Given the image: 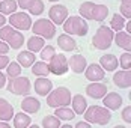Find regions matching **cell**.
Instances as JSON below:
<instances>
[{
    "mask_svg": "<svg viewBox=\"0 0 131 128\" xmlns=\"http://www.w3.org/2000/svg\"><path fill=\"white\" fill-rule=\"evenodd\" d=\"M80 17L84 20H93V21H100L103 23L107 15H108V8L103 3H93V2H84L81 3L79 8Z\"/></svg>",
    "mask_w": 131,
    "mask_h": 128,
    "instance_id": "obj_1",
    "label": "cell"
},
{
    "mask_svg": "<svg viewBox=\"0 0 131 128\" xmlns=\"http://www.w3.org/2000/svg\"><path fill=\"white\" fill-rule=\"evenodd\" d=\"M63 30L69 36H84L89 32V24L80 15H71L63 21Z\"/></svg>",
    "mask_w": 131,
    "mask_h": 128,
    "instance_id": "obj_2",
    "label": "cell"
},
{
    "mask_svg": "<svg viewBox=\"0 0 131 128\" xmlns=\"http://www.w3.org/2000/svg\"><path fill=\"white\" fill-rule=\"evenodd\" d=\"M112 119V113L103 105H91L84 112V121L96 125H107Z\"/></svg>",
    "mask_w": 131,
    "mask_h": 128,
    "instance_id": "obj_3",
    "label": "cell"
},
{
    "mask_svg": "<svg viewBox=\"0 0 131 128\" xmlns=\"http://www.w3.org/2000/svg\"><path fill=\"white\" fill-rule=\"evenodd\" d=\"M0 41L6 42V44L9 45V48L18 50V48H21L23 44H24V36H23V33H21L20 30L14 29L12 26L5 24L3 27H0Z\"/></svg>",
    "mask_w": 131,
    "mask_h": 128,
    "instance_id": "obj_4",
    "label": "cell"
},
{
    "mask_svg": "<svg viewBox=\"0 0 131 128\" xmlns=\"http://www.w3.org/2000/svg\"><path fill=\"white\" fill-rule=\"evenodd\" d=\"M47 98V105H50L53 109H57V107H66L71 104V90L68 88H56V89H51V92L45 97Z\"/></svg>",
    "mask_w": 131,
    "mask_h": 128,
    "instance_id": "obj_5",
    "label": "cell"
},
{
    "mask_svg": "<svg viewBox=\"0 0 131 128\" xmlns=\"http://www.w3.org/2000/svg\"><path fill=\"white\" fill-rule=\"evenodd\" d=\"M113 36H115L113 30L110 27H107L105 24H101L96 29L95 35L92 36L93 48H96V50H107V48H110V45L113 44Z\"/></svg>",
    "mask_w": 131,
    "mask_h": 128,
    "instance_id": "obj_6",
    "label": "cell"
},
{
    "mask_svg": "<svg viewBox=\"0 0 131 128\" xmlns=\"http://www.w3.org/2000/svg\"><path fill=\"white\" fill-rule=\"evenodd\" d=\"M32 32L33 35H38L44 39H53L56 36V24H53L47 18H39L35 23H32Z\"/></svg>",
    "mask_w": 131,
    "mask_h": 128,
    "instance_id": "obj_7",
    "label": "cell"
},
{
    "mask_svg": "<svg viewBox=\"0 0 131 128\" xmlns=\"http://www.w3.org/2000/svg\"><path fill=\"white\" fill-rule=\"evenodd\" d=\"M6 89L8 92H11L14 95H29L32 90V83L27 77H15V78H9V81L6 83Z\"/></svg>",
    "mask_w": 131,
    "mask_h": 128,
    "instance_id": "obj_8",
    "label": "cell"
},
{
    "mask_svg": "<svg viewBox=\"0 0 131 128\" xmlns=\"http://www.w3.org/2000/svg\"><path fill=\"white\" fill-rule=\"evenodd\" d=\"M48 71L50 74H54V76L60 77V76H65L69 69L68 66V59H66L65 54H54L51 59L48 60Z\"/></svg>",
    "mask_w": 131,
    "mask_h": 128,
    "instance_id": "obj_9",
    "label": "cell"
},
{
    "mask_svg": "<svg viewBox=\"0 0 131 128\" xmlns=\"http://www.w3.org/2000/svg\"><path fill=\"white\" fill-rule=\"evenodd\" d=\"M9 24L20 32H26L32 27V18L26 12H14L9 15Z\"/></svg>",
    "mask_w": 131,
    "mask_h": 128,
    "instance_id": "obj_10",
    "label": "cell"
},
{
    "mask_svg": "<svg viewBox=\"0 0 131 128\" xmlns=\"http://www.w3.org/2000/svg\"><path fill=\"white\" fill-rule=\"evenodd\" d=\"M48 17H50V21L53 24H57V26L63 24V21L68 18V8L65 5H60V3L53 5L48 9Z\"/></svg>",
    "mask_w": 131,
    "mask_h": 128,
    "instance_id": "obj_11",
    "label": "cell"
},
{
    "mask_svg": "<svg viewBox=\"0 0 131 128\" xmlns=\"http://www.w3.org/2000/svg\"><path fill=\"white\" fill-rule=\"evenodd\" d=\"M17 5L23 11H29L32 15H41L45 8L42 0H17Z\"/></svg>",
    "mask_w": 131,
    "mask_h": 128,
    "instance_id": "obj_12",
    "label": "cell"
},
{
    "mask_svg": "<svg viewBox=\"0 0 131 128\" xmlns=\"http://www.w3.org/2000/svg\"><path fill=\"white\" fill-rule=\"evenodd\" d=\"M107 93V84L101 81H92L91 84L86 86V95L93 100H101Z\"/></svg>",
    "mask_w": 131,
    "mask_h": 128,
    "instance_id": "obj_13",
    "label": "cell"
},
{
    "mask_svg": "<svg viewBox=\"0 0 131 128\" xmlns=\"http://www.w3.org/2000/svg\"><path fill=\"white\" fill-rule=\"evenodd\" d=\"M68 66L71 68L72 72H75V74H83L84 69H86V66H88V60H86V57H84L83 54L75 53V54L71 56V59H68Z\"/></svg>",
    "mask_w": 131,
    "mask_h": 128,
    "instance_id": "obj_14",
    "label": "cell"
},
{
    "mask_svg": "<svg viewBox=\"0 0 131 128\" xmlns=\"http://www.w3.org/2000/svg\"><path fill=\"white\" fill-rule=\"evenodd\" d=\"M101 100H103L104 107L108 109V110H119L121 105H122V101H124L118 92H107Z\"/></svg>",
    "mask_w": 131,
    "mask_h": 128,
    "instance_id": "obj_15",
    "label": "cell"
},
{
    "mask_svg": "<svg viewBox=\"0 0 131 128\" xmlns=\"http://www.w3.org/2000/svg\"><path fill=\"white\" fill-rule=\"evenodd\" d=\"M84 77H86L89 81H103L105 78V72L98 63H92V65H88V66H86V69H84Z\"/></svg>",
    "mask_w": 131,
    "mask_h": 128,
    "instance_id": "obj_16",
    "label": "cell"
},
{
    "mask_svg": "<svg viewBox=\"0 0 131 128\" xmlns=\"http://www.w3.org/2000/svg\"><path fill=\"white\" fill-rule=\"evenodd\" d=\"M113 83L121 89H128L131 86V71L130 69H121L118 72H115Z\"/></svg>",
    "mask_w": 131,
    "mask_h": 128,
    "instance_id": "obj_17",
    "label": "cell"
},
{
    "mask_svg": "<svg viewBox=\"0 0 131 128\" xmlns=\"http://www.w3.org/2000/svg\"><path fill=\"white\" fill-rule=\"evenodd\" d=\"M21 109L27 115H35L41 110V101L35 97H26L21 101Z\"/></svg>",
    "mask_w": 131,
    "mask_h": 128,
    "instance_id": "obj_18",
    "label": "cell"
},
{
    "mask_svg": "<svg viewBox=\"0 0 131 128\" xmlns=\"http://www.w3.org/2000/svg\"><path fill=\"white\" fill-rule=\"evenodd\" d=\"M53 89V81L47 77H38L35 80V92L39 97H47Z\"/></svg>",
    "mask_w": 131,
    "mask_h": 128,
    "instance_id": "obj_19",
    "label": "cell"
},
{
    "mask_svg": "<svg viewBox=\"0 0 131 128\" xmlns=\"http://www.w3.org/2000/svg\"><path fill=\"white\" fill-rule=\"evenodd\" d=\"M100 66L104 69V71H108V72H112V71H116V68L119 66V62H118V57L115 56V54H103L101 57H100Z\"/></svg>",
    "mask_w": 131,
    "mask_h": 128,
    "instance_id": "obj_20",
    "label": "cell"
},
{
    "mask_svg": "<svg viewBox=\"0 0 131 128\" xmlns=\"http://www.w3.org/2000/svg\"><path fill=\"white\" fill-rule=\"evenodd\" d=\"M113 41H115V44L118 45L119 48H122V50H125V51H131L130 33H127L124 30H119V32H116V35L113 36Z\"/></svg>",
    "mask_w": 131,
    "mask_h": 128,
    "instance_id": "obj_21",
    "label": "cell"
},
{
    "mask_svg": "<svg viewBox=\"0 0 131 128\" xmlns=\"http://www.w3.org/2000/svg\"><path fill=\"white\" fill-rule=\"evenodd\" d=\"M57 45H59V48H62L63 51L77 50V42H75V39L72 38V36H69V35H66V33L59 35V38H57Z\"/></svg>",
    "mask_w": 131,
    "mask_h": 128,
    "instance_id": "obj_22",
    "label": "cell"
},
{
    "mask_svg": "<svg viewBox=\"0 0 131 128\" xmlns=\"http://www.w3.org/2000/svg\"><path fill=\"white\" fill-rule=\"evenodd\" d=\"M14 118V105L8 100L0 98V121L8 122Z\"/></svg>",
    "mask_w": 131,
    "mask_h": 128,
    "instance_id": "obj_23",
    "label": "cell"
},
{
    "mask_svg": "<svg viewBox=\"0 0 131 128\" xmlns=\"http://www.w3.org/2000/svg\"><path fill=\"white\" fill-rule=\"evenodd\" d=\"M71 104H72V112L75 113V115H83L84 112H86V109H88V101H86V98L83 97V95H74L72 98H71Z\"/></svg>",
    "mask_w": 131,
    "mask_h": 128,
    "instance_id": "obj_24",
    "label": "cell"
},
{
    "mask_svg": "<svg viewBox=\"0 0 131 128\" xmlns=\"http://www.w3.org/2000/svg\"><path fill=\"white\" fill-rule=\"evenodd\" d=\"M17 60H18L20 66H23V68H30L32 65L35 63L36 56H35V53H32V51L24 50V51H21V53H18Z\"/></svg>",
    "mask_w": 131,
    "mask_h": 128,
    "instance_id": "obj_25",
    "label": "cell"
},
{
    "mask_svg": "<svg viewBox=\"0 0 131 128\" xmlns=\"http://www.w3.org/2000/svg\"><path fill=\"white\" fill-rule=\"evenodd\" d=\"M14 128H27L32 124V119L30 116L24 113V112H20V113H14Z\"/></svg>",
    "mask_w": 131,
    "mask_h": 128,
    "instance_id": "obj_26",
    "label": "cell"
},
{
    "mask_svg": "<svg viewBox=\"0 0 131 128\" xmlns=\"http://www.w3.org/2000/svg\"><path fill=\"white\" fill-rule=\"evenodd\" d=\"M44 45H45V39L38 36V35L30 36L29 41H27V50L32 51V53H38V51H41Z\"/></svg>",
    "mask_w": 131,
    "mask_h": 128,
    "instance_id": "obj_27",
    "label": "cell"
},
{
    "mask_svg": "<svg viewBox=\"0 0 131 128\" xmlns=\"http://www.w3.org/2000/svg\"><path fill=\"white\" fill-rule=\"evenodd\" d=\"M54 116L59 118L60 121H72L75 118V113L72 112V109H69L66 105V107H57V109H54Z\"/></svg>",
    "mask_w": 131,
    "mask_h": 128,
    "instance_id": "obj_28",
    "label": "cell"
},
{
    "mask_svg": "<svg viewBox=\"0 0 131 128\" xmlns=\"http://www.w3.org/2000/svg\"><path fill=\"white\" fill-rule=\"evenodd\" d=\"M17 0H2L0 2V14L2 15H11L17 12Z\"/></svg>",
    "mask_w": 131,
    "mask_h": 128,
    "instance_id": "obj_29",
    "label": "cell"
},
{
    "mask_svg": "<svg viewBox=\"0 0 131 128\" xmlns=\"http://www.w3.org/2000/svg\"><path fill=\"white\" fill-rule=\"evenodd\" d=\"M32 74L36 76V77H47L48 74H50L47 62H44V60H41V62H35V63L32 65Z\"/></svg>",
    "mask_w": 131,
    "mask_h": 128,
    "instance_id": "obj_30",
    "label": "cell"
},
{
    "mask_svg": "<svg viewBox=\"0 0 131 128\" xmlns=\"http://www.w3.org/2000/svg\"><path fill=\"white\" fill-rule=\"evenodd\" d=\"M127 23V18H124L121 14H113L112 15V20H110V29L113 32H119L124 29V26Z\"/></svg>",
    "mask_w": 131,
    "mask_h": 128,
    "instance_id": "obj_31",
    "label": "cell"
},
{
    "mask_svg": "<svg viewBox=\"0 0 131 128\" xmlns=\"http://www.w3.org/2000/svg\"><path fill=\"white\" fill-rule=\"evenodd\" d=\"M21 76V66L18 62H9L6 66V77L8 78H15V77Z\"/></svg>",
    "mask_w": 131,
    "mask_h": 128,
    "instance_id": "obj_32",
    "label": "cell"
},
{
    "mask_svg": "<svg viewBox=\"0 0 131 128\" xmlns=\"http://www.w3.org/2000/svg\"><path fill=\"white\" fill-rule=\"evenodd\" d=\"M60 127V119L54 115H47L42 119V128H59Z\"/></svg>",
    "mask_w": 131,
    "mask_h": 128,
    "instance_id": "obj_33",
    "label": "cell"
},
{
    "mask_svg": "<svg viewBox=\"0 0 131 128\" xmlns=\"http://www.w3.org/2000/svg\"><path fill=\"white\" fill-rule=\"evenodd\" d=\"M121 15L131 20V0H121Z\"/></svg>",
    "mask_w": 131,
    "mask_h": 128,
    "instance_id": "obj_34",
    "label": "cell"
},
{
    "mask_svg": "<svg viewBox=\"0 0 131 128\" xmlns=\"http://www.w3.org/2000/svg\"><path fill=\"white\" fill-rule=\"evenodd\" d=\"M119 65L122 69H130L131 68V53L130 51H125L124 54H121V57L118 59Z\"/></svg>",
    "mask_w": 131,
    "mask_h": 128,
    "instance_id": "obj_35",
    "label": "cell"
},
{
    "mask_svg": "<svg viewBox=\"0 0 131 128\" xmlns=\"http://www.w3.org/2000/svg\"><path fill=\"white\" fill-rule=\"evenodd\" d=\"M54 54H56V48H54L53 45H47V47L44 45V47H42V50H41V59L48 62Z\"/></svg>",
    "mask_w": 131,
    "mask_h": 128,
    "instance_id": "obj_36",
    "label": "cell"
},
{
    "mask_svg": "<svg viewBox=\"0 0 131 128\" xmlns=\"http://www.w3.org/2000/svg\"><path fill=\"white\" fill-rule=\"evenodd\" d=\"M122 119H124V122H127V124H131V105H127V107H124L122 109Z\"/></svg>",
    "mask_w": 131,
    "mask_h": 128,
    "instance_id": "obj_37",
    "label": "cell"
},
{
    "mask_svg": "<svg viewBox=\"0 0 131 128\" xmlns=\"http://www.w3.org/2000/svg\"><path fill=\"white\" fill-rule=\"evenodd\" d=\"M8 63H9V57H8L6 54H0V69L6 68Z\"/></svg>",
    "mask_w": 131,
    "mask_h": 128,
    "instance_id": "obj_38",
    "label": "cell"
},
{
    "mask_svg": "<svg viewBox=\"0 0 131 128\" xmlns=\"http://www.w3.org/2000/svg\"><path fill=\"white\" fill-rule=\"evenodd\" d=\"M9 45L6 44V42H3V41H0V54H8L9 53Z\"/></svg>",
    "mask_w": 131,
    "mask_h": 128,
    "instance_id": "obj_39",
    "label": "cell"
},
{
    "mask_svg": "<svg viewBox=\"0 0 131 128\" xmlns=\"http://www.w3.org/2000/svg\"><path fill=\"white\" fill-rule=\"evenodd\" d=\"M6 74H3V72H0V89H3L5 86H6Z\"/></svg>",
    "mask_w": 131,
    "mask_h": 128,
    "instance_id": "obj_40",
    "label": "cell"
},
{
    "mask_svg": "<svg viewBox=\"0 0 131 128\" xmlns=\"http://www.w3.org/2000/svg\"><path fill=\"white\" fill-rule=\"evenodd\" d=\"M74 128H91V124L86 122V121H83V122H77Z\"/></svg>",
    "mask_w": 131,
    "mask_h": 128,
    "instance_id": "obj_41",
    "label": "cell"
},
{
    "mask_svg": "<svg viewBox=\"0 0 131 128\" xmlns=\"http://www.w3.org/2000/svg\"><path fill=\"white\" fill-rule=\"evenodd\" d=\"M5 24H6V17L0 14V27H3Z\"/></svg>",
    "mask_w": 131,
    "mask_h": 128,
    "instance_id": "obj_42",
    "label": "cell"
},
{
    "mask_svg": "<svg viewBox=\"0 0 131 128\" xmlns=\"http://www.w3.org/2000/svg\"><path fill=\"white\" fill-rule=\"evenodd\" d=\"M124 27L127 29V33H131V20H130V21H127V23H125V26H124Z\"/></svg>",
    "mask_w": 131,
    "mask_h": 128,
    "instance_id": "obj_43",
    "label": "cell"
},
{
    "mask_svg": "<svg viewBox=\"0 0 131 128\" xmlns=\"http://www.w3.org/2000/svg\"><path fill=\"white\" fill-rule=\"evenodd\" d=\"M0 128H12V127H11L8 122H3V121H2V122H0Z\"/></svg>",
    "mask_w": 131,
    "mask_h": 128,
    "instance_id": "obj_44",
    "label": "cell"
},
{
    "mask_svg": "<svg viewBox=\"0 0 131 128\" xmlns=\"http://www.w3.org/2000/svg\"><path fill=\"white\" fill-rule=\"evenodd\" d=\"M59 128H74L72 125H69V124H65V125H60Z\"/></svg>",
    "mask_w": 131,
    "mask_h": 128,
    "instance_id": "obj_45",
    "label": "cell"
},
{
    "mask_svg": "<svg viewBox=\"0 0 131 128\" xmlns=\"http://www.w3.org/2000/svg\"><path fill=\"white\" fill-rule=\"evenodd\" d=\"M27 128H41V127H39V125H36V124H35V125H32V124H30Z\"/></svg>",
    "mask_w": 131,
    "mask_h": 128,
    "instance_id": "obj_46",
    "label": "cell"
},
{
    "mask_svg": "<svg viewBox=\"0 0 131 128\" xmlns=\"http://www.w3.org/2000/svg\"><path fill=\"white\" fill-rule=\"evenodd\" d=\"M113 128H127L125 125H116V127H113Z\"/></svg>",
    "mask_w": 131,
    "mask_h": 128,
    "instance_id": "obj_47",
    "label": "cell"
},
{
    "mask_svg": "<svg viewBox=\"0 0 131 128\" xmlns=\"http://www.w3.org/2000/svg\"><path fill=\"white\" fill-rule=\"evenodd\" d=\"M48 2H53V3H54V2H59V0H48Z\"/></svg>",
    "mask_w": 131,
    "mask_h": 128,
    "instance_id": "obj_48",
    "label": "cell"
}]
</instances>
